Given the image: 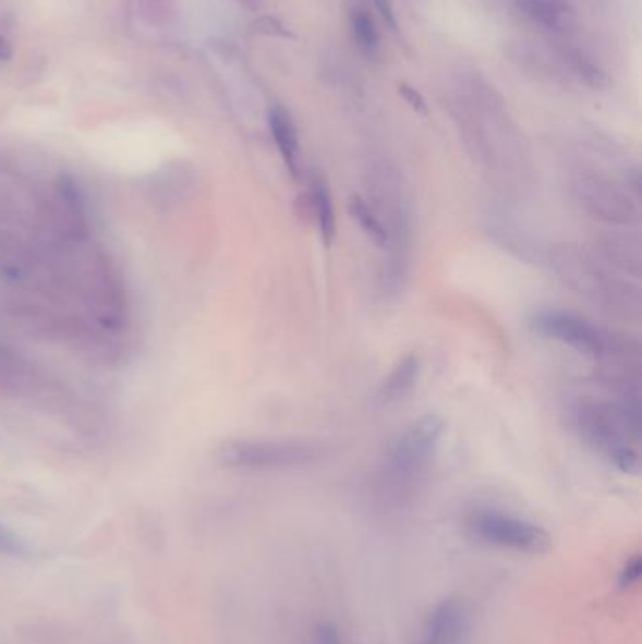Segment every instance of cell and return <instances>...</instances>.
I'll return each instance as SVG.
<instances>
[{"mask_svg":"<svg viewBox=\"0 0 642 644\" xmlns=\"http://www.w3.org/2000/svg\"><path fill=\"white\" fill-rule=\"evenodd\" d=\"M422 644H428V643H422Z\"/></svg>","mask_w":642,"mask_h":644,"instance_id":"4316f807","label":"cell"},{"mask_svg":"<svg viewBox=\"0 0 642 644\" xmlns=\"http://www.w3.org/2000/svg\"><path fill=\"white\" fill-rule=\"evenodd\" d=\"M307 206L313 209V217L317 221L318 232L326 247H330L336 240V209L331 201L330 189L320 175L311 181V193L307 194Z\"/></svg>","mask_w":642,"mask_h":644,"instance_id":"9a60e30c","label":"cell"},{"mask_svg":"<svg viewBox=\"0 0 642 644\" xmlns=\"http://www.w3.org/2000/svg\"><path fill=\"white\" fill-rule=\"evenodd\" d=\"M398 93H400L401 98H403L414 111H419V113H428V105H426V100H424V97H422L421 93L414 89V87L405 84V82H401V84H398Z\"/></svg>","mask_w":642,"mask_h":644,"instance_id":"44dd1931","label":"cell"},{"mask_svg":"<svg viewBox=\"0 0 642 644\" xmlns=\"http://www.w3.org/2000/svg\"><path fill=\"white\" fill-rule=\"evenodd\" d=\"M12 56H14V49H12L7 38L0 36V63H7V61L12 59Z\"/></svg>","mask_w":642,"mask_h":644,"instance_id":"d4e9b609","label":"cell"},{"mask_svg":"<svg viewBox=\"0 0 642 644\" xmlns=\"http://www.w3.org/2000/svg\"><path fill=\"white\" fill-rule=\"evenodd\" d=\"M543 264H548L561 283L601 312L629 323L641 320V289L628 278H621L595 251L574 243H558L546 251Z\"/></svg>","mask_w":642,"mask_h":644,"instance_id":"7a4b0ae2","label":"cell"},{"mask_svg":"<svg viewBox=\"0 0 642 644\" xmlns=\"http://www.w3.org/2000/svg\"><path fill=\"white\" fill-rule=\"evenodd\" d=\"M419 375H421L419 356L413 353L405 354L403 359L393 364L390 374L379 382V387L373 392V408L388 409L403 402L416 387Z\"/></svg>","mask_w":642,"mask_h":644,"instance_id":"30bf717a","label":"cell"},{"mask_svg":"<svg viewBox=\"0 0 642 644\" xmlns=\"http://www.w3.org/2000/svg\"><path fill=\"white\" fill-rule=\"evenodd\" d=\"M351 31L360 49H364L367 53H375L379 49V33L375 28L372 15L364 10H352Z\"/></svg>","mask_w":642,"mask_h":644,"instance_id":"e0dca14e","label":"cell"},{"mask_svg":"<svg viewBox=\"0 0 642 644\" xmlns=\"http://www.w3.org/2000/svg\"><path fill=\"white\" fill-rule=\"evenodd\" d=\"M488 232H490L492 240L501 247V250L509 251L511 255L525 260V263H543L545 251L535 243L530 232L520 229L518 222H512L509 215L492 214L488 217Z\"/></svg>","mask_w":642,"mask_h":644,"instance_id":"8fae6325","label":"cell"},{"mask_svg":"<svg viewBox=\"0 0 642 644\" xmlns=\"http://www.w3.org/2000/svg\"><path fill=\"white\" fill-rule=\"evenodd\" d=\"M465 527L479 543L514 555L543 556L553 548L545 527L496 509H476L465 520Z\"/></svg>","mask_w":642,"mask_h":644,"instance_id":"8992f818","label":"cell"},{"mask_svg":"<svg viewBox=\"0 0 642 644\" xmlns=\"http://www.w3.org/2000/svg\"><path fill=\"white\" fill-rule=\"evenodd\" d=\"M518 10L546 31L567 33L574 25V10L567 0H514Z\"/></svg>","mask_w":642,"mask_h":644,"instance_id":"5bb4252c","label":"cell"},{"mask_svg":"<svg viewBox=\"0 0 642 644\" xmlns=\"http://www.w3.org/2000/svg\"><path fill=\"white\" fill-rule=\"evenodd\" d=\"M595 253L621 276L639 278L642 270V247L639 238L610 230L595 242Z\"/></svg>","mask_w":642,"mask_h":644,"instance_id":"9c48e42d","label":"cell"},{"mask_svg":"<svg viewBox=\"0 0 642 644\" xmlns=\"http://www.w3.org/2000/svg\"><path fill=\"white\" fill-rule=\"evenodd\" d=\"M641 421V392L616 394L613 402L582 396L569 408V423L580 439L626 475H637L641 470L637 451Z\"/></svg>","mask_w":642,"mask_h":644,"instance_id":"6da1fadb","label":"cell"},{"mask_svg":"<svg viewBox=\"0 0 642 644\" xmlns=\"http://www.w3.org/2000/svg\"><path fill=\"white\" fill-rule=\"evenodd\" d=\"M528 326L546 340L559 341L595 359L620 361L623 364L639 362V347L635 343H631L626 336L594 325L577 313L537 309L528 317Z\"/></svg>","mask_w":642,"mask_h":644,"instance_id":"277c9868","label":"cell"},{"mask_svg":"<svg viewBox=\"0 0 642 644\" xmlns=\"http://www.w3.org/2000/svg\"><path fill=\"white\" fill-rule=\"evenodd\" d=\"M0 556H8V558H15V560H25L33 556V548L27 540L15 534L12 527L0 522Z\"/></svg>","mask_w":642,"mask_h":644,"instance_id":"ac0fdd59","label":"cell"},{"mask_svg":"<svg viewBox=\"0 0 642 644\" xmlns=\"http://www.w3.org/2000/svg\"><path fill=\"white\" fill-rule=\"evenodd\" d=\"M377 12H379L383 22L387 23L388 27L396 31L398 28V22H396V14H393L392 0H372Z\"/></svg>","mask_w":642,"mask_h":644,"instance_id":"603a6c76","label":"cell"},{"mask_svg":"<svg viewBox=\"0 0 642 644\" xmlns=\"http://www.w3.org/2000/svg\"><path fill=\"white\" fill-rule=\"evenodd\" d=\"M642 575V556L637 552V555L629 556L628 560L621 563L620 571H618V579H616V584H618V588L620 590H629L635 586L639 579Z\"/></svg>","mask_w":642,"mask_h":644,"instance_id":"ffe728a7","label":"cell"},{"mask_svg":"<svg viewBox=\"0 0 642 644\" xmlns=\"http://www.w3.org/2000/svg\"><path fill=\"white\" fill-rule=\"evenodd\" d=\"M349 214H351L354 221L359 222V227L364 230V234L380 251L387 247V230L383 227L379 215L375 214V209L360 194H352L351 198H349Z\"/></svg>","mask_w":642,"mask_h":644,"instance_id":"2e32d148","label":"cell"},{"mask_svg":"<svg viewBox=\"0 0 642 644\" xmlns=\"http://www.w3.org/2000/svg\"><path fill=\"white\" fill-rule=\"evenodd\" d=\"M256 27H258V31L266 33V35L290 36L289 31L281 23L271 20V17H264V20L256 23Z\"/></svg>","mask_w":642,"mask_h":644,"instance_id":"cb8c5ba5","label":"cell"},{"mask_svg":"<svg viewBox=\"0 0 642 644\" xmlns=\"http://www.w3.org/2000/svg\"><path fill=\"white\" fill-rule=\"evenodd\" d=\"M325 449L300 439H258L238 437L227 439L215 449V460L235 472H284L315 464Z\"/></svg>","mask_w":642,"mask_h":644,"instance_id":"5b68a950","label":"cell"},{"mask_svg":"<svg viewBox=\"0 0 642 644\" xmlns=\"http://www.w3.org/2000/svg\"><path fill=\"white\" fill-rule=\"evenodd\" d=\"M571 198L592 219L610 227H633L641 219L639 198L599 175L580 173L571 181Z\"/></svg>","mask_w":642,"mask_h":644,"instance_id":"ba28073f","label":"cell"},{"mask_svg":"<svg viewBox=\"0 0 642 644\" xmlns=\"http://www.w3.org/2000/svg\"><path fill=\"white\" fill-rule=\"evenodd\" d=\"M7 359V351L0 347V361H4Z\"/></svg>","mask_w":642,"mask_h":644,"instance_id":"484cf974","label":"cell"},{"mask_svg":"<svg viewBox=\"0 0 642 644\" xmlns=\"http://www.w3.org/2000/svg\"><path fill=\"white\" fill-rule=\"evenodd\" d=\"M574 70L590 87L594 89H603L607 87L608 77L605 74V70H601L594 61H590L588 57L574 56Z\"/></svg>","mask_w":642,"mask_h":644,"instance_id":"d6986e66","label":"cell"},{"mask_svg":"<svg viewBox=\"0 0 642 644\" xmlns=\"http://www.w3.org/2000/svg\"><path fill=\"white\" fill-rule=\"evenodd\" d=\"M445 429L447 423L437 413H428L409 424L388 449L385 475L396 485L413 483L414 478L421 477L435 457Z\"/></svg>","mask_w":642,"mask_h":644,"instance_id":"52a82bcc","label":"cell"},{"mask_svg":"<svg viewBox=\"0 0 642 644\" xmlns=\"http://www.w3.org/2000/svg\"><path fill=\"white\" fill-rule=\"evenodd\" d=\"M468 625V615L462 602L443 599L437 603L426 618V639L428 644H458Z\"/></svg>","mask_w":642,"mask_h":644,"instance_id":"7c38bea8","label":"cell"},{"mask_svg":"<svg viewBox=\"0 0 642 644\" xmlns=\"http://www.w3.org/2000/svg\"><path fill=\"white\" fill-rule=\"evenodd\" d=\"M372 208L387 230V247L380 263L379 291L387 300L398 299L408 287L413 268L414 209L398 173L379 168L372 173Z\"/></svg>","mask_w":642,"mask_h":644,"instance_id":"3957f363","label":"cell"},{"mask_svg":"<svg viewBox=\"0 0 642 644\" xmlns=\"http://www.w3.org/2000/svg\"><path fill=\"white\" fill-rule=\"evenodd\" d=\"M315 644H343L338 630L330 623H320L315 630Z\"/></svg>","mask_w":642,"mask_h":644,"instance_id":"7402d4cb","label":"cell"},{"mask_svg":"<svg viewBox=\"0 0 642 644\" xmlns=\"http://www.w3.org/2000/svg\"><path fill=\"white\" fill-rule=\"evenodd\" d=\"M268 125L271 138L283 157L284 167L294 180H300V139L294 119L283 106H274L268 113Z\"/></svg>","mask_w":642,"mask_h":644,"instance_id":"4fadbf2b","label":"cell"}]
</instances>
